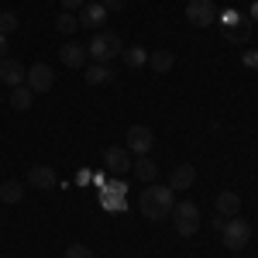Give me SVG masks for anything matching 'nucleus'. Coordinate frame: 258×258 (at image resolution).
<instances>
[{
  "label": "nucleus",
  "mask_w": 258,
  "mask_h": 258,
  "mask_svg": "<svg viewBox=\"0 0 258 258\" xmlns=\"http://www.w3.org/2000/svg\"><path fill=\"white\" fill-rule=\"evenodd\" d=\"M172 193H176L172 186H145L141 197H138V210L148 220H165L172 214V207H176V197Z\"/></svg>",
  "instance_id": "obj_1"
},
{
  "label": "nucleus",
  "mask_w": 258,
  "mask_h": 258,
  "mask_svg": "<svg viewBox=\"0 0 258 258\" xmlns=\"http://www.w3.org/2000/svg\"><path fill=\"white\" fill-rule=\"evenodd\" d=\"M120 52H124V41L114 31H97L90 38V45H86V55L93 62H107V66H110V59H117Z\"/></svg>",
  "instance_id": "obj_2"
},
{
  "label": "nucleus",
  "mask_w": 258,
  "mask_h": 258,
  "mask_svg": "<svg viewBox=\"0 0 258 258\" xmlns=\"http://www.w3.org/2000/svg\"><path fill=\"white\" fill-rule=\"evenodd\" d=\"M220 241H224V248H231V251L248 248V241H251V224L244 217H227L224 227H220Z\"/></svg>",
  "instance_id": "obj_3"
},
{
  "label": "nucleus",
  "mask_w": 258,
  "mask_h": 258,
  "mask_svg": "<svg viewBox=\"0 0 258 258\" xmlns=\"http://www.w3.org/2000/svg\"><path fill=\"white\" fill-rule=\"evenodd\" d=\"M169 217H172V224H176V231L182 238H193L200 231V207L197 203H176Z\"/></svg>",
  "instance_id": "obj_4"
},
{
  "label": "nucleus",
  "mask_w": 258,
  "mask_h": 258,
  "mask_svg": "<svg viewBox=\"0 0 258 258\" xmlns=\"http://www.w3.org/2000/svg\"><path fill=\"white\" fill-rule=\"evenodd\" d=\"M217 4L214 0H189L186 4V21L193 24V28H210L214 21H217Z\"/></svg>",
  "instance_id": "obj_5"
},
{
  "label": "nucleus",
  "mask_w": 258,
  "mask_h": 258,
  "mask_svg": "<svg viewBox=\"0 0 258 258\" xmlns=\"http://www.w3.org/2000/svg\"><path fill=\"white\" fill-rule=\"evenodd\" d=\"M24 83H28V90H31V93H48V90L55 86V73H52V66H45V62H35V66L28 69Z\"/></svg>",
  "instance_id": "obj_6"
},
{
  "label": "nucleus",
  "mask_w": 258,
  "mask_h": 258,
  "mask_svg": "<svg viewBox=\"0 0 258 258\" xmlns=\"http://www.w3.org/2000/svg\"><path fill=\"white\" fill-rule=\"evenodd\" d=\"M152 127H145V124H135V127H127V152L131 155H148L152 152Z\"/></svg>",
  "instance_id": "obj_7"
},
{
  "label": "nucleus",
  "mask_w": 258,
  "mask_h": 258,
  "mask_svg": "<svg viewBox=\"0 0 258 258\" xmlns=\"http://www.w3.org/2000/svg\"><path fill=\"white\" fill-rule=\"evenodd\" d=\"M131 152L127 148H107L103 152V169L107 172H114V176H124V172H131Z\"/></svg>",
  "instance_id": "obj_8"
},
{
  "label": "nucleus",
  "mask_w": 258,
  "mask_h": 258,
  "mask_svg": "<svg viewBox=\"0 0 258 258\" xmlns=\"http://www.w3.org/2000/svg\"><path fill=\"white\" fill-rule=\"evenodd\" d=\"M103 21H107V7L103 4H83L80 7V24L83 28H93V31H103Z\"/></svg>",
  "instance_id": "obj_9"
},
{
  "label": "nucleus",
  "mask_w": 258,
  "mask_h": 258,
  "mask_svg": "<svg viewBox=\"0 0 258 258\" xmlns=\"http://www.w3.org/2000/svg\"><path fill=\"white\" fill-rule=\"evenodd\" d=\"M28 186H35V189H55L59 186V176L48 165H31L28 169Z\"/></svg>",
  "instance_id": "obj_10"
},
{
  "label": "nucleus",
  "mask_w": 258,
  "mask_h": 258,
  "mask_svg": "<svg viewBox=\"0 0 258 258\" xmlns=\"http://www.w3.org/2000/svg\"><path fill=\"white\" fill-rule=\"evenodd\" d=\"M24 76H28V69H24L18 59H0V83H4V86L14 90V86L24 83Z\"/></svg>",
  "instance_id": "obj_11"
},
{
  "label": "nucleus",
  "mask_w": 258,
  "mask_h": 258,
  "mask_svg": "<svg viewBox=\"0 0 258 258\" xmlns=\"http://www.w3.org/2000/svg\"><path fill=\"white\" fill-rule=\"evenodd\" d=\"M59 59H62V66H69V69H83L90 55H86V48H83L80 41H66L59 48Z\"/></svg>",
  "instance_id": "obj_12"
},
{
  "label": "nucleus",
  "mask_w": 258,
  "mask_h": 258,
  "mask_svg": "<svg viewBox=\"0 0 258 258\" xmlns=\"http://www.w3.org/2000/svg\"><path fill=\"white\" fill-rule=\"evenodd\" d=\"M83 80L90 83V86H107V83H114V69H110L107 62H93V66H83Z\"/></svg>",
  "instance_id": "obj_13"
},
{
  "label": "nucleus",
  "mask_w": 258,
  "mask_h": 258,
  "mask_svg": "<svg viewBox=\"0 0 258 258\" xmlns=\"http://www.w3.org/2000/svg\"><path fill=\"white\" fill-rule=\"evenodd\" d=\"M193 182H197V169L193 165H176L172 176H169V186L172 189H189Z\"/></svg>",
  "instance_id": "obj_14"
},
{
  "label": "nucleus",
  "mask_w": 258,
  "mask_h": 258,
  "mask_svg": "<svg viewBox=\"0 0 258 258\" xmlns=\"http://www.w3.org/2000/svg\"><path fill=\"white\" fill-rule=\"evenodd\" d=\"M217 214L220 217H238L241 214V197L238 193H220L217 197Z\"/></svg>",
  "instance_id": "obj_15"
},
{
  "label": "nucleus",
  "mask_w": 258,
  "mask_h": 258,
  "mask_svg": "<svg viewBox=\"0 0 258 258\" xmlns=\"http://www.w3.org/2000/svg\"><path fill=\"white\" fill-rule=\"evenodd\" d=\"M31 103H35V93L28 90V83H21L11 90V107L14 110H31Z\"/></svg>",
  "instance_id": "obj_16"
},
{
  "label": "nucleus",
  "mask_w": 258,
  "mask_h": 258,
  "mask_svg": "<svg viewBox=\"0 0 258 258\" xmlns=\"http://www.w3.org/2000/svg\"><path fill=\"white\" fill-rule=\"evenodd\" d=\"M148 66H152L155 73H169V69L176 66V55H172L169 48H155V52L148 55Z\"/></svg>",
  "instance_id": "obj_17"
},
{
  "label": "nucleus",
  "mask_w": 258,
  "mask_h": 258,
  "mask_svg": "<svg viewBox=\"0 0 258 258\" xmlns=\"http://www.w3.org/2000/svg\"><path fill=\"white\" fill-rule=\"evenodd\" d=\"M21 197H24V186H21L18 179L0 182V203H21Z\"/></svg>",
  "instance_id": "obj_18"
},
{
  "label": "nucleus",
  "mask_w": 258,
  "mask_h": 258,
  "mask_svg": "<svg viewBox=\"0 0 258 258\" xmlns=\"http://www.w3.org/2000/svg\"><path fill=\"white\" fill-rule=\"evenodd\" d=\"M131 169L138 172V179H141V182H155V176H159V165H155L152 159H145V155H138V162H135Z\"/></svg>",
  "instance_id": "obj_19"
},
{
  "label": "nucleus",
  "mask_w": 258,
  "mask_h": 258,
  "mask_svg": "<svg viewBox=\"0 0 258 258\" xmlns=\"http://www.w3.org/2000/svg\"><path fill=\"white\" fill-rule=\"evenodd\" d=\"M76 28H80V18H76L73 11H62L59 18H55V31H59V35H73Z\"/></svg>",
  "instance_id": "obj_20"
},
{
  "label": "nucleus",
  "mask_w": 258,
  "mask_h": 258,
  "mask_svg": "<svg viewBox=\"0 0 258 258\" xmlns=\"http://www.w3.org/2000/svg\"><path fill=\"white\" fill-rule=\"evenodd\" d=\"M120 55H124V62H127L131 69H138V66H145V62H148V52H145V48H138V45H135V48H124Z\"/></svg>",
  "instance_id": "obj_21"
},
{
  "label": "nucleus",
  "mask_w": 258,
  "mask_h": 258,
  "mask_svg": "<svg viewBox=\"0 0 258 258\" xmlns=\"http://www.w3.org/2000/svg\"><path fill=\"white\" fill-rule=\"evenodd\" d=\"M18 14L14 11H0V35H11V31H18Z\"/></svg>",
  "instance_id": "obj_22"
},
{
  "label": "nucleus",
  "mask_w": 258,
  "mask_h": 258,
  "mask_svg": "<svg viewBox=\"0 0 258 258\" xmlns=\"http://www.w3.org/2000/svg\"><path fill=\"white\" fill-rule=\"evenodd\" d=\"M248 35H251V24L248 21H241L238 28H227V38L231 41H241V38H248Z\"/></svg>",
  "instance_id": "obj_23"
},
{
  "label": "nucleus",
  "mask_w": 258,
  "mask_h": 258,
  "mask_svg": "<svg viewBox=\"0 0 258 258\" xmlns=\"http://www.w3.org/2000/svg\"><path fill=\"white\" fill-rule=\"evenodd\" d=\"M66 258H93V251H90L86 244H69V248H66Z\"/></svg>",
  "instance_id": "obj_24"
},
{
  "label": "nucleus",
  "mask_w": 258,
  "mask_h": 258,
  "mask_svg": "<svg viewBox=\"0 0 258 258\" xmlns=\"http://www.w3.org/2000/svg\"><path fill=\"white\" fill-rule=\"evenodd\" d=\"M100 4H103V7H107V11H120V7H124V4H127V0H100Z\"/></svg>",
  "instance_id": "obj_25"
},
{
  "label": "nucleus",
  "mask_w": 258,
  "mask_h": 258,
  "mask_svg": "<svg viewBox=\"0 0 258 258\" xmlns=\"http://www.w3.org/2000/svg\"><path fill=\"white\" fill-rule=\"evenodd\" d=\"M59 4H62V11H76V7L86 4V0H59Z\"/></svg>",
  "instance_id": "obj_26"
},
{
  "label": "nucleus",
  "mask_w": 258,
  "mask_h": 258,
  "mask_svg": "<svg viewBox=\"0 0 258 258\" xmlns=\"http://www.w3.org/2000/svg\"><path fill=\"white\" fill-rule=\"evenodd\" d=\"M0 59H7V35H0Z\"/></svg>",
  "instance_id": "obj_27"
},
{
  "label": "nucleus",
  "mask_w": 258,
  "mask_h": 258,
  "mask_svg": "<svg viewBox=\"0 0 258 258\" xmlns=\"http://www.w3.org/2000/svg\"><path fill=\"white\" fill-rule=\"evenodd\" d=\"M251 18H258V7H255V11H251Z\"/></svg>",
  "instance_id": "obj_28"
}]
</instances>
